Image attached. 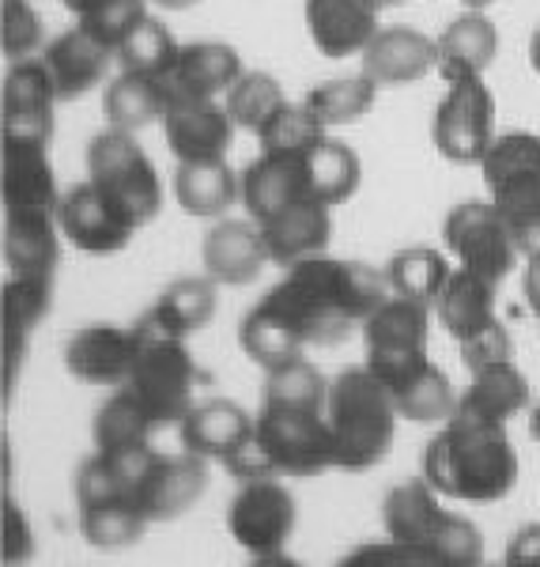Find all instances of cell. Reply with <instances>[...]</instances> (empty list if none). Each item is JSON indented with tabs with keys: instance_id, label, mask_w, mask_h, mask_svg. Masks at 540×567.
I'll list each match as a JSON object with an SVG mask.
<instances>
[{
	"instance_id": "obj_42",
	"label": "cell",
	"mask_w": 540,
	"mask_h": 567,
	"mask_svg": "<svg viewBox=\"0 0 540 567\" xmlns=\"http://www.w3.org/2000/svg\"><path fill=\"white\" fill-rule=\"evenodd\" d=\"M178 50H181V42H174V34L167 27L155 20V16H144V20L125 34V42L117 45V65H122V72L167 76Z\"/></svg>"
},
{
	"instance_id": "obj_19",
	"label": "cell",
	"mask_w": 540,
	"mask_h": 567,
	"mask_svg": "<svg viewBox=\"0 0 540 567\" xmlns=\"http://www.w3.org/2000/svg\"><path fill=\"white\" fill-rule=\"evenodd\" d=\"M58 224L61 235L84 254H117L129 246V239L136 235V227L117 213L110 200L98 194L95 182H80L72 186L69 194H61L58 205Z\"/></svg>"
},
{
	"instance_id": "obj_9",
	"label": "cell",
	"mask_w": 540,
	"mask_h": 567,
	"mask_svg": "<svg viewBox=\"0 0 540 567\" xmlns=\"http://www.w3.org/2000/svg\"><path fill=\"white\" fill-rule=\"evenodd\" d=\"M87 175L95 182L98 194L129 219L136 231L159 216L163 205L159 175H155L148 152L136 144L133 133L114 130V125L98 133L87 148Z\"/></svg>"
},
{
	"instance_id": "obj_14",
	"label": "cell",
	"mask_w": 540,
	"mask_h": 567,
	"mask_svg": "<svg viewBox=\"0 0 540 567\" xmlns=\"http://www.w3.org/2000/svg\"><path fill=\"white\" fill-rule=\"evenodd\" d=\"M76 507H80V534L95 548H129L148 529V523L117 492L114 470H110V462L98 451L76 473Z\"/></svg>"
},
{
	"instance_id": "obj_16",
	"label": "cell",
	"mask_w": 540,
	"mask_h": 567,
	"mask_svg": "<svg viewBox=\"0 0 540 567\" xmlns=\"http://www.w3.org/2000/svg\"><path fill=\"white\" fill-rule=\"evenodd\" d=\"M0 197H4V219L8 216H58L61 194H58V178H53L50 141L4 136Z\"/></svg>"
},
{
	"instance_id": "obj_23",
	"label": "cell",
	"mask_w": 540,
	"mask_h": 567,
	"mask_svg": "<svg viewBox=\"0 0 540 567\" xmlns=\"http://www.w3.org/2000/svg\"><path fill=\"white\" fill-rule=\"evenodd\" d=\"M253 424H258V420L246 413L238 401H227V398L197 401L186 413V420H181V446L208 462L231 465L238 454L250 446Z\"/></svg>"
},
{
	"instance_id": "obj_7",
	"label": "cell",
	"mask_w": 540,
	"mask_h": 567,
	"mask_svg": "<svg viewBox=\"0 0 540 567\" xmlns=\"http://www.w3.org/2000/svg\"><path fill=\"white\" fill-rule=\"evenodd\" d=\"M491 205L507 219L518 250H540V136L515 130L499 133L480 159Z\"/></svg>"
},
{
	"instance_id": "obj_40",
	"label": "cell",
	"mask_w": 540,
	"mask_h": 567,
	"mask_svg": "<svg viewBox=\"0 0 540 567\" xmlns=\"http://www.w3.org/2000/svg\"><path fill=\"white\" fill-rule=\"evenodd\" d=\"M386 277L397 296H408V299H419V303L435 307L446 288V280L454 277V269L443 254L432 250V246H408V250H401L390 258Z\"/></svg>"
},
{
	"instance_id": "obj_20",
	"label": "cell",
	"mask_w": 540,
	"mask_h": 567,
	"mask_svg": "<svg viewBox=\"0 0 540 567\" xmlns=\"http://www.w3.org/2000/svg\"><path fill=\"white\" fill-rule=\"evenodd\" d=\"M427 333H432V303H419L408 296H393L363 322L367 337V368L427 355Z\"/></svg>"
},
{
	"instance_id": "obj_44",
	"label": "cell",
	"mask_w": 540,
	"mask_h": 567,
	"mask_svg": "<svg viewBox=\"0 0 540 567\" xmlns=\"http://www.w3.org/2000/svg\"><path fill=\"white\" fill-rule=\"evenodd\" d=\"M69 8V16L76 27L95 34L98 42H106L117 53V45L125 42V34L144 20V0H61Z\"/></svg>"
},
{
	"instance_id": "obj_54",
	"label": "cell",
	"mask_w": 540,
	"mask_h": 567,
	"mask_svg": "<svg viewBox=\"0 0 540 567\" xmlns=\"http://www.w3.org/2000/svg\"><path fill=\"white\" fill-rule=\"evenodd\" d=\"M529 432H533V439L540 443V401L533 405V416H529Z\"/></svg>"
},
{
	"instance_id": "obj_49",
	"label": "cell",
	"mask_w": 540,
	"mask_h": 567,
	"mask_svg": "<svg viewBox=\"0 0 540 567\" xmlns=\"http://www.w3.org/2000/svg\"><path fill=\"white\" fill-rule=\"evenodd\" d=\"M31 556V529L23 523V511L4 499V560H27Z\"/></svg>"
},
{
	"instance_id": "obj_10",
	"label": "cell",
	"mask_w": 540,
	"mask_h": 567,
	"mask_svg": "<svg viewBox=\"0 0 540 567\" xmlns=\"http://www.w3.org/2000/svg\"><path fill=\"white\" fill-rule=\"evenodd\" d=\"M496 288L499 284L476 277V272L457 265L454 277L446 280L443 296H438V303H435L438 322H443L446 333L461 344L465 371L510 355V337L496 315Z\"/></svg>"
},
{
	"instance_id": "obj_39",
	"label": "cell",
	"mask_w": 540,
	"mask_h": 567,
	"mask_svg": "<svg viewBox=\"0 0 540 567\" xmlns=\"http://www.w3.org/2000/svg\"><path fill=\"white\" fill-rule=\"evenodd\" d=\"M307 175H310V194L333 208L360 189L363 167H360V155L347 148L344 141L322 136V141L307 148Z\"/></svg>"
},
{
	"instance_id": "obj_8",
	"label": "cell",
	"mask_w": 540,
	"mask_h": 567,
	"mask_svg": "<svg viewBox=\"0 0 540 567\" xmlns=\"http://www.w3.org/2000/svg\"><path fill=\"white\" fill-rule=\"evenodd\" d=\"M136 329H141V355H136L125 390H133V398L148 409V416L159 427L181 424L197 405L194 390L200 379L194 355L186 349V337H174L148 318Z\"/></svg>"
},
{
	"instance_id": "obj_4",
	"label": "cell",
	"mask_w": 540,
	"mask_h": 567,
	"mask_svg": "<svg viewBox=\"0 0 540 567\" xmlns=\"http://www.w3.org/2000/svg\"><path fill=\"white\" fill-rule=\"evenodd\" d=\"M397 405L371 368H347L329 382L325 420L333 432L336 470H371L390 454Z\"/></svg>"
},
{
	"instance_id": "obj_33",
	"label": "cell",
	"mask_w": 540,
	"mask_h": 567,
	"mask_svg": "<svg viewBox=\"0 0 540 567\" xmlns=\"http://www.w3.org/2000/svg\"><path fill=\"white\" fill-rule=\"evenodd\" d=\"M174 197H178L181 213L197 219H216L242 197V178L227 167V159L216 163H178L174 175Z\"/></svg>"
},
{
	"instance_id": "obj_31",
	"label": "cell",
	"mask_w": 540,
	"mask_h": 567,
	"mask_svg": "<svg viewBox=\"0 0 540 567\" xmlns=\"http://www.w3.org/2000/svg\"><path fill=\"white\" fill-rule=\"evenodd\" d=\"M242 58L235 45L224 42H189L178 50L167 80L170 91H194V95H224L242 76Z\"/></svg>"
},
{
	"instance_id": "obj_27",
	"label": "cell",
	"mask_w": 540,
	"mask_h": 567,
	"mask_svg": "<svg viewBox=\"0 0 540 567\" xmlns=\"http://www.w3.org/2000/svg\"><path fill=\"white\" fill-rule=\"evenodd\" d=\"M110 58H117V53L110 50L106 42H98L91 31H84V27H72V31L58 34V39L42 50V61H45V69H50L53 84H58L61 103L87 95L91 87L103 84Z\"/></svg>"
},
{
	"instance_id": "obj_35",
	"label": "cell",
	"mask_w": 540,
	"mask_h": 567,
	"mask_svg": "<svg viewBox=\"0 0 540 567\" xmlns=\"http://www.w3.org/2000/svg\"><path fill=\"white\" fill-rule=\"evenodd\" d=\"M58 216H8L4 219V261L12 272L53 277L61 258Z\"/></svg>"
},
{
	"instance_id": "obj_12",
	"label": "cell",
	"mask_w": 540,
	"mask_h": 567,
	"mask_svg": "<svg viewBox=\"0 0 540 567\" xmlns=\"http://www.w3.org/2000/svg\"><path fill=\"white\" fill-rule=\"evenodd\" d=\"M227 529L235 545L246 548L253 560H280L295 534V496L277 477L242 481L227 507Z\"/></svg>"
},
{
	"instance_id": "obj_41",
	"label": "cell",
	"mask_w": 540,
	"mask_h": 567,
	"mask_svg": "<svg viewBox=\"0 0 540 567\" xmlns=\"http://www.w3.org/2000/svg\"><path fill=\"white\" fill-rule=\"evenodd\" d=\"M374 95H378V84L363 72V76H341V80H325L318 84L310 95L303 99L310 114L325 125V130H336V125H352L360 122L371 110Z\"/></svg>"
},
{
	"instance_id": "obj_32",
	"label": "cell",
	"mask_w": 540,
	"mask_h": 567,
	"mask_svg": "<svg viewBox=\"0 0 540 567\" xmlns=\"http://www.w3.org/2000/svg\"><path fill=\"white\" fill-rule=\"evenodd\" d=\"M167 99H170V87L163 76H152V72H122L103 95L106 122L114 125V130L141 133L144 125L163 122Z\"/></svg>"
},
{
	"instance_id": "obj_29",
	"label": "cell",
	"mask_w": 540,
	"mask_h": 567,
	"mask_svg": "<svg viewBox=\"0 0 540 567\" xmlns=\"http://www.w3.org/2000/svg\"><path fill=\"white\" fill-rule=\"evenodd\" d=\"M269 246V258L277 265H295L314 254H325L329 231H333V219H329V205L322 200H299V205L283 208L280 216H272L269 224H258Z\"/></svg>"
},
{
	"instance_id": "obj_47",
	"label": "cell",
	"mask_w": 540,
	"mask_h": 567,
	"mask_svg": "<svg viewBox=\"0 0 540 567\" xmlns=\"http://www.w3.org/2000/svg\"><path fill=\"white\" fill-rule=\"evenodd\" d=\"M0 42H4L8 61H23L39 50L42 27L39 12L27 0H4V27H0Z\"/></svg>"
},
{
	"instance_id": "obj_3",
	"label": "cell",
	"mask_w": 540,
	"mask_h": 567,
	"mask_svg": "<svg viewBox=\"0 0 540 567\" xmlns=\"http://www.w3.org/2000/svg\"><path fill=\"white\" fill-rule=\"evenodd\" d=\"M336 465L333 432L318 409L295 405H264L253 439L238 458L227 465L238 481L250 477H314V473Z\"/></svg>"
},
{
	"instance_id": "obj_24",
	"label": "cell",
	"mask_w": 540,
	"mask_h": 567,
	"mask_svg": "<svg viewBox=\"0 0 540 567\" xmlns=\"http://www.w3.org/2000/svg\"><path fill=\"white\" fill-rule=\"evenodd\" d=\"M363 58V72L378 87H401L416 84L427 72L438 69V42L427 34L412 31V27H386L371 39Z\"/></svg>"
},
{
	"instance_id": "obj_15",
	"label": "cell",
	"mask_w": 540,
	"mask_h": 567,
	"mask_svg": "<svg viewBox=\"0 0 540 567\" xmlns=\"http://www.w3.org/2000/svg\"><path fill=\"white\" fill-rule=\"evenodd\" d=\"M163 130H167V144L178 155V163H216L227 159L238 125L212 95L170 91L167 110H163Z\"/></svg>"
},
{
	"instance_id": "obj_1",
	"label": "cell",
	"mask_w": 540,
	"mask_h": 567,
	"mask_svg": "<svg viewBox=\"0 0 540 567\" xmlns=\"http://www.w3.org/2000/svg\"><path fill=\"white\" fill-rule=\"evenodd\" d=\"M390 277L363 261H336L325 254L283 269L264 291V303L303 337V344H341L355 326L386 303Z\"/></svg>"
},
{
	"instance_id": "obj_30",
	"label": "cell",
	"mask_w": 540,
	"mask_h": 567,
	"mask_svg": "<svg viewBox=\"0 0 540 567\" xmlns=\"http://www.w3.org/2000/svg\"><path fill=\"white\" fill-rule=\"evenodd\" d=\"M526 405H529L526 374L515 368L510 355H502V360H488L469 371V386H465L461 401H457V413L507 424Z\"/></svg>"
},
{
	"instance_id": "obj_37",
	"label": "cell",
	"mask_w": 540,
	"mask_h": 567,
	"mask_svg": "<svg viewBox=\"0 0 540 567\" xmlns=\"http://www.w3.org/2000/svg\"><path fill=\"white\" fill-rule=\"evenodd\" d=\"M216 315V280L212 277H181L163 288L159 303L148 310V322L167 329L174 337L200 333Z\"/></svg>"
},
{
	"instance_id": "obj_26",
	"label": "cell",
	"mask_w": 540,
	"mask_h": 567,
	"mask_svg": "<svg viewBox=\"0 0 540 567\" xmlns=\"http://www.w3.org/2000/svg\"><path fill=\"white\" fill-rule=\"evenodd\" d=\"M378 12L371 0H307L310 42L333 61L363 53L378 34Z\"/></svg>"
},
{
	"instance_id": "obj_51",
	"label": "cell",
	"mask_w": 540,
	"mask_h": 567,
	"mask_svg": "<svg viewBox=\"0 0 540 567\" xmlns=\"http://www.w3.org/2000/svg\"><path fill=\"white\" fill-rule=\"evenodd\" d=\"M526 299L537 315V326H540V250L529 254V269H526Z\"/></svg>"
},
{
	"instance_id": "obj_56",
	"label": "cell",
	"mask_w": 540,
	"mask_h": 567,
	"mask_svg": "<svg viewBox=\"0 0 540 567\" xmlns=\"http://www.w3.org/2000/svg\"><path fill=\"white\" fill-rule=\"evenodd\" d=\"M374 8H390V4H405V0H371Z\"/></svg>"
},
{
	"instance_id": "obj_43",
	"label": "cell",
	"mask_w": 540,
	"mask_h": 567,
	"mask_svg": "<svg viewBox=\"0 0 540 567\" xmlns=\"http://www.w3.org/2000/svg\"><path fill=\"white\" fill-rule=\"evenodd\" d=\"M283 103H288V99H283L280 84L269 76V72H242V76L227 87L224 106H227V114L235 117L238 130L258 136Z\"/></svg>"
},
{
	"instance_id": "obj_48",
	"label": "cell",
	"mask_w": 540,
	"mask_h": 567,
	"mask_svg": "<svg viewBox=\"0 0 540 567\" xmlns=\"http://www.w3.org/2000/svg\"><path fill=\"white\" fill-rule=\"evenodd\" d=\"M344 564H416V567H443L432 548L412 545V542H397V537H390L386 545H360V548H352V553L344 556Z\"/></svg>"
},
{
	"instance_id": "obj_34",
	"label": "cell",
	"mask_w": 540,
	"mask_h": 567,
	"mask_svg": "<svg viewBox=\"0 0 540 567\" xmlns=\"http://www.w3.org/2000/svg\"><path fill=\"white\" fill-rule=\"evenodd\" d=\"M499 53V31L480 8H469L438 34V72H484Z\"/></svg>"
},
{
	"instance_id": "obj_11",
	"label": "cell",
	"mask_w": 540,
	"mask_h": 567,
	"mask_svg": "<svg viewBox=\"0 0 540 567\" xmlns=\"http://www.w3.org/2000/svg\"><path fill=\"white\" fill-rule=\"evenodd\" d=\"M446 95L432 117V144L450 163H480L496 141V99L484 72H450Z\"/></svg>"
},
{
	"instance_id": "obj_52",
	"label": "cell",
	"mask_w": 540,
	"mask_h": 567,
	"mask_svg": "<svg viewBox=\"0 0 540 567\" xmlns=\"http://www.w3.org/2000/svg\"><path fill=\"white\" fill-rule=\"evenodd\" d=\"M529 61H533V72L540 76V27L533 31V42H529Z\"/></svg>"
},
{
	"instance_id": "obj_18",
	"label": "cell",
	"mask_w": 540,
	"mask_h": 567,
	"mask_svg": "<svg viewBox=\"0 0 540 567\" xmlns=\"http://www.w3.org/2000/svg\"><path fill=\"white\" fill-rule=\"evenodd\" d=\"M136 355H141V329L125 326H84L65 341L69 374L95 386H125Z\"/></svg>"
},
{
	"instance_id": "obj_55",
	"label": "cell",
	"mask_w": 540,
	"mask_h": 567,
	"mask_svg": "<svg viewBox=\"0 0 540 567\" xmlns=\"http://www.w3.org/2000/svg\"><path fill=\"white\" fill-rule=\"evenodd\" d=\"M465 8H488V4H496V0H461Z\"/></svg>"
},
{
	"instance_id": "obj_36",
	"label": "cell",
	"mask_w": 540,
	"mask_h": 567,
	"mask_svg": "<svg viewBox=\"0 0 540 567\" xmlns=\"http://www.w3.org/2000/svg\"><path fill=\"white\" fill-rule=\"evenodd\" d=\"M159 424L148 416V409L133 398V390H117L98 405L95 413V451L98 454H129L141 446H152Z\"/></svg>"
},
{
	"instance_id": "obj_28",
	"label": "cell",
	"mask_w": 540,
	"mask_h": 567,
	"mask_svg": "<svg viewBox=\"0 0 540 567\" xmlns=\"http://www.w3.org/2000/svg\"><path fill=\"white\" fill-rule=\"evenodd\" d=\"M50 291L53 277H27V272H12L4 284V401L12 398L15 371L27 352V337L34 333V326L50 310Z\"/></svg>"
},
{
	"instance_id": "obj_50",
	"label": "cell",
	"mask_w": 540,
	"mask_h": 567,
	"mask_svg": "<svg viewBox=\"0 0 540 567\" xmlns=\"http://www.w3.org/2000/svg\"><path fill=\"white\" fill-rule=\"evenodd\" d=\"M507 564L510 567H529L540 564V523L521 526L507 545Z\"/></svg>"
},
{
	"instance_id": "obj_45",
	"label": "cell",
	"mask_w": 540,
	"mask_h": 567,
	"mask_svg": "<svg viewBox=\"0 0 540 567\" xmlns=\"http://www.w3.org/2000/svg\"><path fill=\"white\" fill-rule=\"evenodd\" d=\"M325 401H329L325 374L310 360H303V355L283 363L277 371H269L264 405H295V409H318V413H325Z\"/></svg>"
},
{
	"instance_id": "obj_25",
	"label": "cell",
	"mask_w": 540,
	"mask_h": 567,
	"mask_svg": "<svg viewBox=\"0 0 540 567\" xmlns=\"http://www.w3.org/2000/svg\"><path fill=\"white\" fill-rule=\"evenodd\" d=\"M200 261H205V272L216 284L242 288V284L258 280V272L272 258L258 224H250V219H219L212 231L205 235Z\"/></svg>"
},
{
	"instance_id": "obj_53",
	"label": "cell",
	"mask_w": 540,
	"mask_h": 567,
	"mask_svg": "<svg viewBox=\"0 0 540 567\" xmlns=\"http://www.w3.org/2000/svg\"><path fill=\"white\" fill-rule=\"evenodd\" d=\"M155 4L170 8V12H181V8H194V4H197V0H155Z\"/></svg>"
},
{
	"instance_id": "obj_46",
	"label": "cell",
	"mask_w": 540,
	"mask_h": 567,
	"mask_svg": "<svg viewBox=\"0 0 540 567\" xmlns=\"http://www.w3.org/2000/svg\"><path fill=\"white\" fill-rule=\"evenodd\" d=\"M325 136V125L318 122L314 114L303 106H291V103H283L277 114L269 117V125L258 133V141H261V148H295V152H303L310 148V144H318Z\"/></svg>"
},
{
	"instance_id": "obj_5",
	"label": "cell",
	"mask_w": 540,
	"mask_h": 567,
	"mask_svg": "<svg viewBox=\"0 0 540 567\" xmlns=\"http://www.w3.org/2000/svg\"><path fill=\"white\" fill-rule=\"evenodd\" d=\"M114 470L117 492L144 523H170L186 515L208 488V458L194 451L163 454L155 446H141L129 454H103Z\"/></svg>"
},
{
	"instance_id": "obj_13",
	"label": "cell",
	"mask_w": 540,
	"mask_h": 567,
	"mask_svg": "<svg viewBox=\"0 0 540 567\" xmlns=\"http://www.w3.org/2000/svg\"><path fill=\"white\" fill-rule=\"evenodd\" d=\"M446 250L454 254L461 269L476 272V277L502 284L510 277L518 261V243L510 235L507 219L491 200H461L450 216H446Z\"/></svg>"
},
{
	"instance_id": "obj_21",
	"label": "cell",
	"mask_w": 540,
	"mask_h": 567,
	"mask_svg": "<svg viewBox=\"0 0 540 567\" xmlns=\"http://www.w3.org/2000/svg\"><path fill=\"white\" fill-rule=\"evenodd\" d=\"M371 371L390 390L401 416L416 420V424H435V420L454 416L457 398L450 386V374L435 368L427 355H412V360L386 363V368H371Z\"/></svg>"
},
{
	"instance_id": "obj_22",
	"label": "cell",
	"mask_w": 540,
	"mask_h": 567,
	"mask_svg": "<svg viewBox=\"0 0 540 567\" xmlns=\"http://www.w3.org/2000/svg\"><path fill=\"white\" fill-rule=\"evenodd\" d=\"M58 103V84L42 58L12 61L4 76V136L53 141V106Z\"/></svg>"
},
{
	"instance_id": "obj_17",
	"label": "cell",
	"mask_w": 540,
	"mask_h": 567,
	"mask_svg": "<svg viewBox=\"0 0 540 567\" xmlns=\"http://www.w3.org/2000/svg\"><path fill=\"white\" fill-rule=\"evenodd\" d=\"M238 178H242V205L253 224H269L283 208L314 197L307 175V148H261L258 159Z\"/></svg>"
},
{
	"instance_id": "obj_6",
	"label": "cell",
	"mask_w": 540,
	"mask_h": 567,
	"mask_svg": "<svg viewBox=\"0 0 540 567\" xmlns=\"http://www.w3.org/2000/svg\"><path fill=\"white\" fill-rule=\"evenodd\" d=\"M382 523L397 542L432 548L443 567H476L484 560L480 526L438 507V492L427 481L397 484L382 503Z\"/></svg>"
},
{
	"instance_id": "obj_38",
	"label": "cell",
	"mask_w": 540,
	"mask_h": 567,
	"mask_svg": "<svg viewBox=\"0 0 540 567\" xmlns=\"http://www.w3.org/2000/svg\"><path fill=\"white\" fill-rule=\"evenodd\" d=\"M238 341H242V352L264 371H277V368H283V363L299 360L307 349L303 337L283 322V318L264 303V299L242 318V326H238Z\"/></svg>"
},
{
	"instance_id": "obj_2",
	"label": "cell",
	"mask_w": 540,
	"mask_h": 567,
	"mask_svg": "<svg viewBox=\"0 0 540 567\" xmlns=\"http://www.w3.org/2000/svg\"><path fill=\"white\" fill-rule=\"evenodd\" d=\"M424 481L438 496L461 503H496L518 484V451L507 424L457 413L424 451Z\"/></svg>"
}]
</instances>
